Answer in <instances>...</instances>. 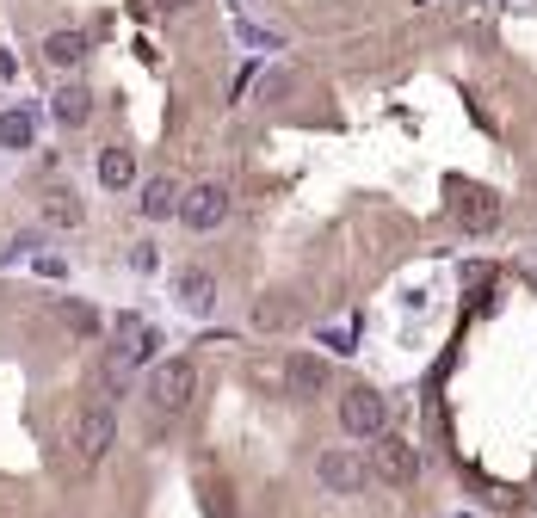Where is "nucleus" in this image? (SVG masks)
<instances>
[{
	"instance_id": "1",
	"label": "nucleus",
	"mask_w": 537,
	"mask_h": 518,
	"mask_svg": "<svg viewBox=\"0 0 537 518\" xmlns=\"http://www.w3.org/2000/svg\"><path fill=\"white\" fill-rule=\"evenodd\" d=\"M340 426H346L352 438H383V432H389V401H383L377 389H365V383L346 389V395H340Z\"/></svg>"
},
{
	"instance_id": "2",
	"label": "nucleus",
	"mask_w": 537,
	"mask_h": 518,
	"mask_svg": "<svg viewBox=\"0 0 537 518\" xmlns=\"http://www.w3.org/2000/svg\"><path fill=\"white\" fill-rule=\"evenodd\" d=\"M371 475L389 481V488H414V475H420V451H414L408 438L383 432V438L371 444Z\"/></svg>"
},
{
	"instance_id": "3",
	"label": "nucleus",
	"mask_w": 537,
	"mask_h": 518,
	"mask_svg": "<svg viewBox=\"0 0 537 518\" xmlns=\"http://www.w3.org/2000/svg\"><path fill=\"white\" fill-rule=\"evenodd\" d=\"M223 216H229V185H217V179H204V185H192V192L179 198V222L198 229V235L223 229Z\"/></svg>"
},
{
	"instance_id": "4",
	"label": "nucleus",
	"mask_w": 537,
	"mask_h": 518,
	"mask_svg": "<svg viewBox=\"0 0 537 518\" xmlns=\"http://www.w3.org/2000/svg\"><path fill=\"white\" fill-rule=\"evenodd\" d=\"M192 395H198V364H192V358H167L155 377H149V401L167 407V414H179Z\"/></svg>"
},
{
	"instance_id": "5",
	"label": "nucleus",
	"mask_w": 537,
	"mask_h": 518,
	"mask_svg": "<svg viewBox=\"0 0 537 518\" xmlns=\"http://www.w3.org/2000/svg\"><path fill=\"white\" fill-rule=\"evenodd\" d=\"M457 222H463V235H488L494 222H500V198L488 192V185H457Z\"/></svg>"
},
{
	"instance_id": "6",
	"label": "nucleus",
	"mask_w": 537,
	"mask_h": 518,
	"mask_svg": "<svg viewBox=\"0 0 537 518\" xmlns=\"http://www.w3.org/2000/svg\"><path fill=\"white\" fill-rule=\"evenodd\" d=\"M315 475H321V488H328V494H358L371 469H365V457H352V451H321Z\"/></svg>"
},
{
	"instance_id": "7",
	"label": "nucleus",
	"mask_w": 537,
	"mask_h": 518,
	"mask_svg": "<svg viewBox=\"0 0 537 518\" xmlns=\"http://www.w3.org/2000/svg\"><path fill=\"white\" fill-rule=\"evenodd\" d=\"M112 438H118V420H112V407H87L81 414V426H75V451L87 457V463H99L105 451H112Z\"/></svg>"
},
{
	"instance_id": "8",
	"label": "nucleus",
	"mask_w": 537,
	"mask_h": 518,
	"mask_svg": "<svg viewBox=\"0 0 537 518\" xmlns=\"http://www.w3.org/2000/svg\"><path fill=\"white\" fill-rule=\"evenodd\" d=\"M173 296H179V309H186V315H210V303H217V278L192 266V272H179Z\"/></svg>"
},
{
	"instance_id": "9",
	"label": "nucleus",
	"mask_w": 537,
	"mask_h": 518,
	"mask_svg": "<svg viewBox=\"0 0 537 518\" xmlns=\"http://www.w3.org/2000/svg\"><path fill=\"white\" fill-rule=\"evenodd\" d=\"M284 377H291V395H321V389H328V364L297 352L291 364H284Z\"/></svg>"
},
{
	"instance_id": "10",
	"label": "nucleus",
	"mask_w": 537,
	"mask_h": 518,
	"mask_svg": "<svg viewBox=\"0 0 537 518\" xmlns=\"http://www.w3.org/2000/svg\"><path fill=\"white\" fill-rule=\"evenodd\" d=\"M179 198H186V192H179V185L161 173V179H149V185H142V216H149V222H161V216H179Z\"/></svg>"
},
{
	"instance_id": "11",
	"label": "nucleus",
	"mask_w": 537,
	"mask_h": 518,
	"mask_svg": "<svg viewBox=\"0 0 537 518\" xmlns=\"http://www.w3.org/2000/svg\"><path fill=\"white\" fill-rule=\"evenodd\" d=\"M87 50H93L87 31H50V37H44V62H56V68H75Z\"/></svg>"
},
{
	"instance_id": "12",
	"label": "nucleus",
	"mask_w": 537,
	"mask_h": 518,
	"mask_svg": "<svg viewBox=\"0 0 537 518\" xmlns=\"http://www.w3.org/2000/svg\"><path fill=\"white\" fill-rule=\"evenodd\" d=\"M50 111H56V124H68V130H81V124L93 118V93H87V87H62V93L50 99Z\"/></svg>"
},
{
	"instance_id": "13",
	"label": "nucleus",
	"mask_w": 537,
	"mask_h": 518,
	"mask_svg": "<svg viewBox=\"0 0 537 518\" xmlns=\"http://www.w3.org/2000/svg\"><path fill=\"white\" fill-rule=\"evenodd\" d=\"M130 179H136V155H130V148H105V155H99V185H105V192H124Z\"/></svg>"
},
{
	"instance_id": "14",
	"label": "nucleus",
	"mask_w": 537,
	"mask_h": 518,
	"mask_svg": "<svg viewBox=\"0 0 537 518\" xmlns=\"http://www.w3.org/2000/svg\"><path fill=\"white\" fill-rule=\"evenodd\" d=\"M0 148H31V111H0Z\"/></svg>"
},
{
	"instance_id": "15",
	"label": "nucleus",
	"mask_w": 537,
	"mask_h": 518,
	"mask_svg": "<svg viewBox=\"0 0 537 518\" xmlns=\"http://www.w3.org/2000/svg\"><path fill=\"white\" fill-rule=\"evenodd\" d=\"M50 222H62V229H75V222H81L75 192H50Z\"/></svg>"
},
{
	"instance_id": "16",
	"label": "nucleus",
	"mask_w": 537,
	"mask_h": 518,
	"mask_svg": "<svg viewBox=\"0 0 537 518\" xmlns=\"http://www.w3.org/2000/svg\"><path fill=\"white\" fill-rule=\"evenodd\" d=\"M62 321L75 327V333H99V315H93V309H81V303H62Z\"/></svg>"
},
{
	"instance_id": "17",
	"label": "nucleus",
	"mask_w": 537,
	"mask_h": 518,
	"mask_svg": "<svg viewBox=\"0 0 537 518\" xmlns=\"http://www.w3.org/2000/svg\"><path fill=\"white\" fill-rule=\"evenodd\" d=\"M241 44H254V50H278V37H272V31H254V25H241Z\"/></svg>"
},
{
	"instance_id": "18",
	"label": "nucleus",
	"mask_w": 537,
	"mask_h": 518,
	"mask_svg": "<svg viewBox=\"0 0 537 518\" xmlns=\"http://www.w3.org/2000/svg\"><path fill=\"white\" fill-rule=\"evenodd\" d=\"M284 315H291V309H284V303H260V327H278Z\"/></svg>"
},
{
	"instance_id": "19",
	"label": "nucleus",
	"mask_w": 537,
	"mask_h": 518,
	"mask_svg": "<svg viewBox=\"0 0 537 518\" xmlns=\"http://www.w3.org/2000/svg\"><path fill=\"white\" fill-rule=\"evenodd\" d=\"M328 346L334 352H352V327H328Z\"/></svg>"
},
{
	"instance_id": "20",
	"label": "nucleus",
	"mask_w": 537,
	"mask_h": 518,
	"mask_svg": "<svg viewBox=\"0 0 537 518\" xmlns=\"http://www.w3.org/2000/svg\"><path fill=\"white\" fill-rule=\"evenodd\" d=\"M155 7H161V13H179V7H192V0H155Z\"/></svg>"
}]
</instances>
